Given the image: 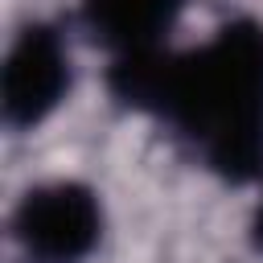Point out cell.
<instances>
[{
  "instance_id": "cell-1",
  "label": "cell",
  "mask_w": 263,
  "mask_h": 263,
  "mask_svg": "<svg viewBox=\"0 0 263 263\" xmlns=\"http://www.w3.org/2000/svg\"><path fill=\"white\" fill-rule=\"evenodd\" d=\"M111 95L164 119L205 168L226 181L263 177V25L230 21L197 49H140L111 58Z\"/></svg>"
},
{
  "instance_id": "cell-2",
  "label": "cell",
  "mask_w": 263,
  "mask_h": 263,
  "mask_svg": "<svg viewBox=\"0 0 263 263\" xmlns=\"http://www.w3.org/2000/svg\"><path fill=\"white\" fill-rule=\"evenodd\" d=\"M12 238L29 263H86L103 242V201L74 177L29 185L12 210Z\"/></svg>"
},
{
  "instance_id": "cell-3",
  "label": "cell",
  "mask_w": 263,
  "mask_h": 263,
  "mask_svg": "<svg viewBox=\"0 0 263 263\" xmlns=\"http://www.w3.org/2000/svg\"><path fill=\"white\" fill-rule=\"evenodd\" d=\"M74 86V62L66 37L45 25L29 21L4 53L0 66V111L12 132H33L41 127L70 95Z\"/></svg>"
},
{
  "instance_id": "cell-4",
  "label": "cell",
  "mask_w": 263,
  "mask_h": 263,
  "mask_svg": "<svg viewBox=\"0 0 263 263\" xmlns=\"http://www.w3.org/2000/svg\"><path fill=\"white\" fill-rule=\"evenodd\" d=\"M181 12L185 0H82V21L111 58L168 45Z\"/></svg>"
},
{
  "instance_id": "cell-5",
  "label": "cell",
  "mask_w": 263,
  "mask_h": 263,
  "mask_svg": "<svg viewBox=\"0 0 263 263\" xmlns=\"http://www.w3.org/2000/svg\"><path fill=\"white\" fill-rule=\"evenodd\" d=\"M251 242H255V251L263 255V201L255 205V218H251Z\"/></svg>"
}]
</instances>
